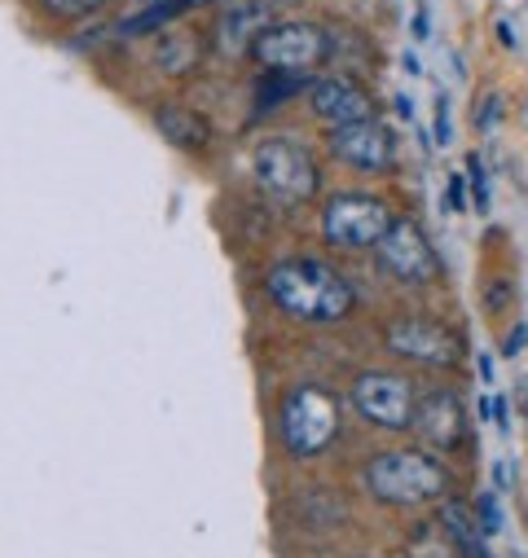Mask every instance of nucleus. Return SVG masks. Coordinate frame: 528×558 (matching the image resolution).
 <instances>
[{
    "mask_svg": "<svg viewBox=\"0 0 528 558\" xmlns=\"http://www.w3.org/2000/svg\"><path fill=\"white\" fill-rule=\"evenodd\" d=\"M264 287H269L274 304L287 317L309 322V326L344 322L357 308V291L348 287V277L322 259H283L269 268Z\"/></svg>",
    "mask_w": 528,
    "mask_h": 558,
    "instance_id": "obj_1",
    "label": "nucleus"
},
{
    "mask_svg": "<svg viewBox=\"0 0 528 558\" xmlns=\"http://www.w3.org/2000/svg\"><path fill=\"white\" fill-rule=\"evenodd\" d=\"M365 488L383 506H428L449 497V471L432 453L396 449V453H379L365 466Z\"/></svg>",
    "mask_w": 528,
    "mask_h": 558,
    "instance_id": "obj_2",
    "label": "nucleus"
},
{
    "mask_svg": "<svg viewBox=\"0 0 528 558\" xmlns=\"http://www.w3.org/2000/svg\"><path fill=\"white\" fill-rule=\"evenodd\" d=\"M339 436V400L313 383H300L283 400V445L291 458H317Z\"/></svg>",
    "mask_w": 528,
    "mask_h": 558,
    "instance_id": "obj_3",
    "label": "nucleus"
},
{
    "mask_svg": "<svg viewBox=\"0 0 528 558\" xmlns=\"http://www.w3.org/2000/svg\"><path fill=\"white\" fill-rule=\"evenodd\" d=\"M331 53H335V40L317 23H269L251 45V58L264 71H287V75H309L326 66Z\"/></svg>",
    "mask_w": 528,
    "mask_h": 558,
    "instance_id": "obj_4",
    "label": "nucleus"
},
{
    "mask_svg": "<svg viewBox=\"0 0 528 558\" xmlns=\"http://www.w3.org/2000/svg\"><path fill=\"white\" fill-rule=\"evenodd\" d=\"M255 181L278 203H309L322 190L317 159L287 136H269V142L255 146Z\"/></svg>",
    "mask_w": 528,
    "mask_h": 558,
    "instance_id": "obj_5",
    "label": "nucleus"
},
{
    "mask_svg": "<svg viewBox=\"0 0 528 558\" xmlns=\"http://www.w3.org/2000/svg\"><path fill=\"white\" fill-rule=\"evenodd\" d=\"M352 404L357 413L365 417L370 427H383V432H406L415 427V387L401 378V374H383V369H370L352 383Z\"/></svg>",
    "mask_w": 528,
    "mask_h": 558,
    "instance_id": "obj_6",
    "label": "nucleus"
},
{
    "mask_svg": "<svg viewBox=\"0 0 528 558\" xmlns=\"http://www.w3.org/2000/svg\"><path fill=\"white\" fill-rule=\"evenodd\" d=\"M322 229L335 246L361 251L383 242V233L392 229V211L370 194H335L322 211Z\"/></svg>",
    "mask_w": 528,
    "mask_h": 558,
    "instance_id": "obj_7",
    "label": "nucleus"
},
{
    "mask_svg": "<svg viewBox=\"0 0 528 558\" xmlns=\"http://www.w3.org/2000/svg\"><path fill=\"white\" fill-rule=\"evenodd\" d=\"M374 251H379V264L410 287H428L441 277V255L415 220H392V229L383 233V242Z\"/></svg>",
    "mask_w": 528,
    "mask_h": 558,
    "instance_id": "obj_8",
    "label": "nucleus"
},
{
    "mask_svg": "<svg viewBox=\"0 0 528 558\" xmlns=\"http://www.w3.org/2000/svg\"><path fill=\"white\" fill-rule=\"evenodd\" d=\"M387 348L406 361H419V365H454L458 361V335L441 322H423V317H396L387 322Z\"/></svg>",
    "mask_w": 528,
    "mask_h": 558,
    "instance_id": "obj_9",
    "label": "nucleus"
},
{
    "mask_svg": "<svg viewBox=\"0 0 528 558\" xmlns=\"http://www.w3.org/2000/svg\"><path fill=\"white\" fill-rule=\"evenodd\" d=\"M326 146L339 163L348 168H361V172H387L396 163V142L392 132L379 123V119H365V123H348V128H331Z\"/></svg>",
    "mask_w": 528,
    "mask_h": 558,
    "instance_id": "obj_10",
    "label": "nucleus"
},
{
    "mask_svg": "<svg viewBox=\"0 0 528 558\" xmlns=\"http://www.w3.org/2000/svg\"><path fill=\"white\" fill-rule=\"evenodd\" d=\"M309 110L326 123V128H348V123H365L374 119V97L361 80L352 75H331V80H317L309 88Z\"/></svg>",
    "mask_w": 528,
    "mask_h": 558,
    "instance_id": "obj_11",
    "label": "nucleus"
},
{
    "mask_svg": "<svg viewBox=\"0 0 528 558\" xmlns=\"http://www.w3.org/2000/svg\"><path fill=\"white\" fill-rule=\"evenodd\" d=\"M415 432L423 445L449 453L463 445L467 436V413H463V400L454 391H428L419 404H415Z\"/></svg>",
    "mask_w": 528,
    "mask_h": 558,
    "instance_id": "obj_12",
    "label": "nucleus"
},
{
    "mask_svg": "<svg viewBox=\"0 0 528 558\" xmlns=\"http://www.w3.org/2000/svg\"><path fill=\"white\" fill-rule=\"evenodd\" d=\"M264 27H269V5H264V0H247V5L229 10L216 23V40H220L225 53H251V45Z\"/></svg>",
    "mask_w": 528,
    "mask_h": 558,
    "instance_id": "obj_13",
    "label": "nucleus"
},
{
    "mask_svg": "<svg viewBox=\"0 0 528 558\" xmlns=\"http://www.w3.org/2000/svg\"><path fill=\"white\" fill-rule=\"evenodd\" d=\"M155 123H159V132L168 136V142L181 146V150H203V146L212 142L207 119L194 114V110H185V106H164V110L155 114Z\"/></svg>",
    "mask_w": 528,
    "mask_h": 558,
    "instance_id": "obj_14",
    "label": "nucleus"
},
{
    "mask_svg": "<svg viewBox=\"0 0 528 558\" xmlns=\"http://www.w3.org/2000/svg\"><path fill=\"white\" fill-rule=\"evenodd\" d=\"M441 527L458 541V549H463L467 558H489V549H484V532H480L476 514H471L463 501H441Z\"/></svg>",
    "mask_w": 528,
    "mask_h": 558,
    "instance_id": "obj_15",
    "label": "nucleus"
},
{
    "mask_svg": "<svg viewBox=\"0 0 528 558\" xmlns=\"http://www.w3.org/2000/svg\"><path fill=\"white\" fill-rule=\"evenodd\" d=\"M304 84H309V75L264 71V84H260V101H255V110H274V106H283V97H296Z\"/></svg>",
    "mask_w": 528,
    "mask_h": 558,
    "instance_id": "obj_16",
    "label": "nucleus"
},
{
    "mask_svg": "<svg viewBox=\"0 0 528 558\" xmlns=\"http://www.w3.org/2000/svg\"><path fill=\"white\" fill-rule=\"evenodd\" d=\"M40 5L53 14V19H88V14H97L101 5H110V0H40Z\"/></svg>",
    "mask_w": 528,
    "mask_h": 558,
    "instance_id": "obj_17",
    "label": "nucleus"
},
{
    "mask_svg": "<svg viewBox=\"0 0 528 558\" xmlns=\"http://www.w3.org/2000/svg\"><path fill=\"white\" fill-rule=\"evenodd\" d=\"M467 185H471L476 211H489V177H484V163H480V155H476V150L467 155Z\"/></svg>",
    "mask_w": 528,
    "mask_h": 558,
    "instance_id": "obj_18",
    "label": "nucleus"
},
{
    "mask_svg": "<svg viewBox=\"0 0 528 558\" xmlns=\"http://www.w3.org/2000/svg\"><path fill=\"white\" fill-rule=\"evenodd\" d=\"M476 523H480L484 536H497V532H502V506H497V493H484V497L476 501Z\"/></svg>",
    "mask_w": 528,
    "mask_h": 558,
    "instance_id": "obj_19",
    "label": "nucleus"
},
{
    "mask_svg": "<svg viewBox=\"0 0 528 558\" xmlns=\"http://www.w3.org/2000/svg\"><path fill=\"white\" fill-rule=\"evenodd\" d=\"M436 142H441V146L454 142V119H449V97H445V93L436 97Z\"/></svg>",
    "mask_w": 528,
    "mask_h": 558,
    "instance_id": "obj_20",
    "label": "nucleus"
},
{
    "mask_svg": "<svg viewBox=\"0 0 528 558\" xmlns=\"http://www.w3.org/2000/svg\"><path fill=\"white\" fill-rule=\"evenodd\" d=\"M506 300H511V282H506V277H497V282L489 287V295H484V304H489V313H497Z\"/></svg>",
    "mask_w": 528,
    "mask_h": 558,
    "instance_id": "obj_21",
    "label": "nucleus"
},
{
    "mask_svg": "<svg viewBox=\"0 0 528 558\" xmlns=\"http://www.w3.org/2000/svg\"><path fill=\"white\" fill-rule=\"evenodd\" d=\"M524 343H528V326L519 322V326H515V330L506 335V343H502V352H506V356H515V352H524Z\"/></svg>",
    "mask_w": 528,
    "mask_h": 558,
    "instance_id": "obj_22",
    "label": "nucleus"
},
{
    "mask_svg": "<svg viewBox=\"0 0 528 558\" xmlns=\"http://www.w3.org/2000/svg\"><path fill=\"white\" fill-rule=\"evenodd\" d=\"M493 423H497V432H502V436L511 432V404H506L502 396H493Z\"/></svg>",
    "mask_w": 528,
    "mask_h": 558,
    "instance_id": "obj_23",
    "label": "nucleus"
},
{
    "mask_svg": "<svg viewBox=\"0 0 528 558\" xmlns=\"http://www.w3.org/2000/svg\"><path fill=\"white\" fill-rule=\"evenodd\" d=\"M497 101H502V97H484V110H480V128H489V123L497 119V110H502Z\"/></svg>",
    "mask_w": 528,
    "mask_h": 558,
    "instance_id": "obj_24",
    "label": "nucleus"
},
{
    "mask_svg": "<svg viewBox=\"0 0 528 558\" xmlns=\"http://www.w3.org/2000/svg\"><path fill=\"white\" fill-rule=\"evenodd\" d=\"M467 203H463V177H454L449 181V211H463Z\"/></svg>",
    "mask_w": 528,
    "mask_h": 558,
    "instance_id": "obj_25",
    "label": "nucleus"
},
{
    "mask_svg": "<svg viewBox=\"0 0 528 558\" xmlns=\"http://www.w3.org/2000/svg\"><path fill=\"white\" fill-rule=\"evenodd\" d=\"M415 36H419V40H428V14H423V10L415 14Z\"/></svg>",
    "mask_w": 528,
    "mask_h": 558,
    "instance_id": "obj_26",
    "label": "nucleus"
},
{
    "mask_svg": "<svg viewBox=\"0 0 528 558\" xmlns=\"http://www.w3.org/2000/svg\"><path fill=\"white\" fill-rule=\"evenodd\" d=\"M497 32H502V45L515 49V27H511V23H497Z\"/></svg>",
    "mask_w": 528,
    "mask_h": 558,
    "instance_id": "obj_27",
    "label": "nucleus"
},
{
    "mask_svg": "<svg viewBox=\"0 0 528 558\" xmlns=\"http://www.w3.org/2000/svg\"><path fill=\"white\" fill-rule=\"evenodd\" d=\"M396 110H401V119H410V114H415V106H410V97H396Z\"/></svg>",
    "mask_w": 528,
    "mask_h": 558,
    "instance_id": "obj_28",
    "label": "nucleus"
},
{
    "mask_svg": "<svg viewBox=\"0 0 528 558\" xmlns=\"http://www.w3.org/2000/svg\"><path fill=\"white\" fill-rule=\"evenodd\" d=\"M480 374H484V383H493V361L489 356H480Z\"/></svg>",
    "mask_w": 528,
    "mask_h": 558,
    "instance_id": "obj_29",
    "label": "nucleus"
},
{
    "mask_svg": "<svg viewBox=\"0 0 528 558\" xmlns=\"http://www.w3.org/2000/svg\"><path fill=\"white\" fill-rule=\"evenodd\" d=\"M493 480H497V488H506V480H511V471H506V462L493 471Z\"/></svg>",
    "mask_w": 528,
    "mask_h": 558,
    "instance_id": "obj_30",
    "label": "nucleus"
},
{
    "mask_svg": "<svg viewBox=\"0 0 528 558\" xmlns=\"http://www.w3.org/2000/svg\"><path fill=\"white\" fill-rule=\"evenodd\" d=\"M194 5H216V0H185V10H194Z\"/></svg>",
    "mask_w": 528,
    "mask_h": 558,
    "instance_id": "obj_31",
    "label": "nucleus"
}]
</instances>
